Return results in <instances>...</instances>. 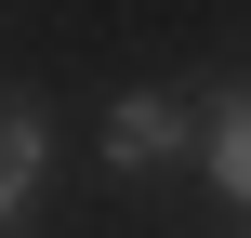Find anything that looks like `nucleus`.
Here are the masks:
<instances>
[{
    "label": "nucleus",
    "mask_w": 251,
    "mask_h": 238,
    "mask_svg": "<svg viewBox=\"0 0 251 238\" xmlns=\"http://www.w3.org/2000/svg\"><path fill=\"white\" fill-rule=\"evenodd\" d=\"M185 146H199L185 93H119L106 106V172H146V159H185Z\"/></svg>",
    "instance_id": "f257e3e1"
},
{
    "label": "nucleus",
    "mask_w": 251,
    "mask_h": 238,
    "mask_svg": "<svg viewBox=\"0 0 251 238\" xmlns=\"http://www.w3.org/2000/svg\"><path fill=\"white\" fill-rule=\"evenodd\" d=\"M40 172H53V119H40V106H13V93H0V225H13V212H26V199H40Z\"/></svg>",
    "instance_id": "f03ea898"
},
{
    "label": "nucleus",
    "mask_w": 251,
    "mask_h": 238,
    "mask_svg": "<svg viewBox=\"0 0 251 238\" xmlns=\"http://www.w3.org/2000/svg\"><path fill=\"white\" fill-rule=\"evenodd\" d=\"M199 159H212L225 199H251V93H212L199 106Z\"/></svg>",
    "instance_id": "7ed1b4c3"
}]
</instances>
